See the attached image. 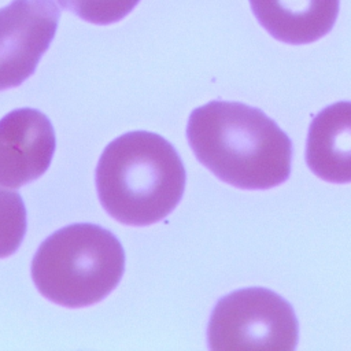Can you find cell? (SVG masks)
I'll list each match as a JSON object with an SVG mask.
<instances>
[{"instance_id":"obj_1","label":"cell","mask_w":351,"mask_h":351,"mask_svg":"<svg viewBox=\"0 0 351 351\" xmlns=\"http://www.w3.org/2000/svg\"><path fill=\"white\" fill-rule=\"evenodd\" d=\"M186 137L197 160L233 186L269 189L289 177L292 143L255 107L210 101L191 112Z\"/></svg>"},{"instance_id":"obj_2","label":"cell","mask_w":351,"mask_h":351,"mask_svg":"<svg viewBox=\"0 0 351 351\" xmlns=\"http://www.w3.org/2000/svg\"><path fill=\"white\" fill-rule=\"evenodd\" d=\"M185 169L162 136L137 130L111 141L96 167L103 208L118 222L147 226L166 218L185 189Z\"/></svg>"},{"instance_id":"obj_3","label":"cell","mask_w":351,"mask_h":351,"mask_svg":"<svg viewBox=\"0 0 351 351\" xmlns=\"http://www.w3.org/2000/svg\"><path fill=\"white\" fill-rule=\"evenodd\" d=\"M125 270L121 241L95 223H73L47 237L32 261V278L48 300L71 308L99 303Z\"/></svg>"},{"instance_id":"obj_4","label":"cell","mask_w":351,"mask_h":351,"mask_svg":"<svg viewBox=\"0 0 351 351\" xmlns=\"http://www.w3.org/2000/svg\"><path fill=\"white\" fill-rule=\"evenodd\" d=\"M299 325L292 306L266 288H244L215 304L207 328L210 350H284L298 344Z\"/></svg>"},{"instance_id":"obj_5","label":"cell","mask_w":351,"mask_h":351,"mask_svg":"<svg viewBox=\"0 0 351 351\" xmlns=\"http://www.w3.org/2000/svg\"><path fill=\"white\" fill-rule=\"evenodd\" d=\"M59 16L53 0H12L0 8V90L19 86L34 73Z\"/></svg>"},{"instance_id":"obj_6","label":"cell","mask_w":351,"mask_h":351,"mask_svg":"<svg viewBox=\"0 0 351 351\" xmlns=\"http://www.w3.org/2000/svg\"><path fill=\"white\" fill-rule=\"evenodd\" d=\"M55 132L48 117L18 108L0 119V185L18 189L41 177L55 152Z\"/></svg>"},{"instance_id":"obj_7","label":"cell","mask_w":351,"mask_h":351,"mask_svg":"<svg viewBox=\"0 0 351 351\" xmlns=\"http://www.w3.org/2000/svg\"><path fill=\"white\" fill-rule=\"evenodd\" d=\"M306 162L324 181L351 182V101L333 103L313 119Z\"/></svg>"},{"instance_id":"obj_8","label":"cell","mask_w":351,"mask_h":351,"mask_svg":"<svg viewBox=\"0 0 351 351\" xmlns=\"http://www.w3.org/2000/svg\"><path fill=\"white\" fill-rule=\"evenodd\" d=\"M250 5L267 33L287 44L319 40L339 14V0H250Z\"/></svg>"},{"instance_id":"obj_9","label":"cell","mask_w":351,"mask_h":351,"mask_svg":"<svg viewBox=\"0 0 351 351\" xmlns=\"http://www.w3.org/2000/svg\"><path fill=\"white\" fill-rule=\"evenodd\" d=\"M26 233V208L18 192L0 189V259L16 252Z\"/></svg>"},{"instance_id":"obj_10","label":"cell","mask_w":351,"mask_h":351,"mask_svg":"<svg viewBox=\"0 0 351 351\" xmlns=\"http://www.w3.org/2000/svg\"><path fill=\"white\" fill-rule=\"evenodd\" d=\"M140 0H58L78 18L95 25H111L123 19Z\"/></svg>"}]
</instances>
